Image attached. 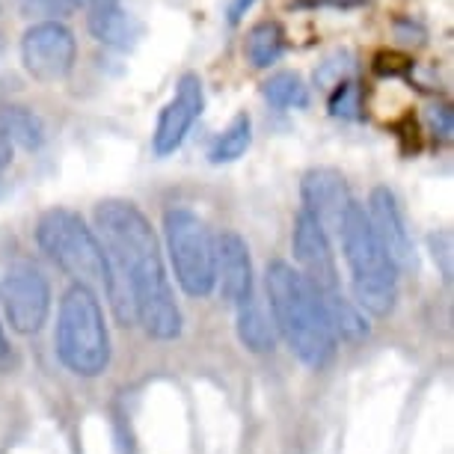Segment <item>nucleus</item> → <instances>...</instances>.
I'll use <instances>...</instances> for the list:
<instances>
[{
  "label": "nucleus",
  "instance_id": "23",
  "mask_svg": "<svg viewBox=\"0 0 454 454\" xmlns=\"http://www.w3.org/2000/svg\"><path fill=\"white\" fill-rule=\"evenodd\" d=\"M431 247H434V262L442 259V277L451 279V232L431 235Z\"/></svg>",
  "mask_w": 454,
  "mask_h": 454
},
{
  "label": "nucleus",
  "instance_id": "17",
  "mask_svg": "<svg viewBox=\"0 0 454 454\" xmlns=\"http://www.w3.org/2000/svg\"><path fill=\"white\" fill-rule=\"evenodd\" d=\"M286 54V30L279 21H259L253 24L244 39V57L253 68L277 66Z\"/></svg>",
  "mask_w": 454,
  "mask_h": 454
},
{
  "label": "nucleus",
  "instance_id": "10",
  "mask_svg": "<svg viewBox=\"0 0 454 454\" xmlns=\"http://www.w3.org/2000/svg\"><path fill=\"white\" fill-rule=\"evenodd\" d=\"M205 110V87L196 72H184L176 83L173 98L160 107L155 134H152V149L158 158H169L182 149L191 128Z\"/></svg>",
  "mask_w": 454,
  "mask_h": 454
},
{
  "label": "nucleus",
  "instance_id": "28",
  "mask_svg": "<svg viewBox=\"0 0 454 454\" xmlns=\"http://www.w3.org/2000/svg\"><path fill=\"white\" fill-rule=\"evenodd\" d=\"M368 0H294V6H330V10H356V6H365Z\"/></svg>",
  "mask_w": 454,
  "mask_h": 454
},
{
  "label": "nucleus",
  "instance_id": "30",
  "mask_svg": "<svg viewBox=\"0 0 454 454\" xmlns=\"http://www.w3.org/2000/svg\"><path fill=\"white\" fill-rule=\"evenodd\" d=\"M12 363V350H10V339L4 333V324H0V372H6Z\"/></svg>",
  "mask_w": 454,
  "mask_h": 454
},
{
  "label": "nucleus",
  "instance_id": "20",
  "mask_svg": "<svg viewBox=\"0 0 454 454\" xmlns=\"http://www.w3.org/2000/svg\"><path fill=\"white\" fill-rule=\"evenodd\" d=\"M324 306H327V315L333 321V330H336V336H345V339H363L368 336V324L363 318V312L356 309L350 300H345L341 291L336 294L324 297Z\"/></svg>",
  "mask_w": 454,
  "mask_h": 454
},
{
  "label": "nucleus",
  "instance_id": "5",
  "mask_svg": "<svg viewBox=\"0 0 454 454\" xmlns=\"http://www.w3.org/2000/svg\"><path fill=\"white\" fill-rule=\"evenodd\" d=\"M36 244L39 250L57 264L74 286L87 288H110V268L96 229L72 208H48L36 223Z\"/></svg>",
  "mask_w": 454,
  "mask_h": 454
},
{
  "label": "nucleus",
  "instance_id": "2",
  "mask_svg": "<svg viewBox=\"0 0 454 454\" xmlns=\"http://www.w3.org/2000/svg\"><path fill=\"white\" fill-rule=\"evenodd\" d=\"M273 324L288 341L291 354L309 368H324L333 363L339 348V336L324 306V297L315 291L306 277L288 262H270L264 273Z\"/></svg>",
  "mask_w": 454,
  "mask_h": 454
},
{
  "label": "nucleus",
  "instance_id": "19",
  "mask_svg": "<svg viewBox=\"0 0 454 454\" xmlns=\"http://www.w3.org/2000/svg\"><path fill=\"white\" fill-rule=\"evenodd\" d=\"M262 98L277 110H306L309 107V87L297 72H277L262 83Z\"/></svg>",
  "mask_w": 454,
  "mask_h": 454
},
{
  "label": "nucleus",
  "instance_id": "15",
  "mask_svg": "<svg viewBox=\"0 0 454 454\" xmlns=\"http://www.w3.org/2000/svg\"><path fill=\"white\" fill-rule=\"evenodd\" d=\"M0 137L12 145V149L39 152L45 145V122L39 114H33L24 105H6L0 107Z\"/></svg>",
  "mask_w": 454,
  "mask_h": 454
},
{
  "label": "nucleus",
  "instance_id": "16",
  "mask_svg": "<svg viewBox=\"0 0 454 454\" xmlns=\"http://www.w3.org/2000/svg\"><path fill=\"white\" fill-rule=\"evenodd\" d=\"M238 339L253 354H268V350H273V341L277 339H273L270 318L255 294L238 303Z\"/></svg>",
  "mask_w": 454,
  "mask_h": 454
},
{
  "label": "nucleus",
  "instance_id": "11",
  "mask_svg": "<svg viewBox=\"0 0 454 454\" xmlns=\"http://www.w3.org/2000/svg\"><path fill=\"white\" fill-rule=\"evenodd\" d=\"M363 208H365L368 223H372L377 241H380V247L387 250L392 264H395L398 270H413L416 268V241L407 226L404 211H401L398 196L392 193L387 184H380L368 193V205H363Z\"/></svg>",
  "mask_w": 454,
  "mask_h": 454
},
{
  "label": "nucleus",
  "instance_id": "1",
  "mask_svg": "<svg viewBox=\"0 0 454 454\" xmlns=\"http://www.w3.org/2000/svg\"><path fill=\"white\" fill-rule=\"evenodd\" d=\"M96 235L107 255L116 318L140 324L155 341L182 336V309L169 288L160 247L149 217L128 200H101L96 205Z\"/></svg>",
  "mask_w": 454,
  "mask_h": 454
},
{
  "label": "nucleus",
  "instance_id": "26",
  "mask_svg": "<svg viewBox=\"0 0 454 454\" xmlns=\"http://www.w3.org/2000/svg\"><path fill=\"white\" fill-rule=\"evenodd\" d=\"M395 36L401 42H422L425 39V27L413 19H398L395 21Z\"/></svg>",
  "mask_w": 454,
  "mask_h": 454
},
{
  "label": "nucleus",
  "instance_id": "25",
  "mask_svg": "<svg viewBox=\"0 0 454 454\" xmlns=\"http://www.w3.org/2000/svg\"><path fill=\"white\" fill-rule=\"evenodd\" d=\"M413 63H407V57H401V54H387V51H383V54H377L374 57V68L380 74H395L398 68H410Z\"/></svg>",
  "mask_w": 454,
  "mask_h": 454
},
{
  "label": "nucleus",
  "instance_id": "8",
  "mask_svg": "<svg viewBox=\"0 0 454 454\" xmlns=\"http://www.w3.org/2000/svg\"><path fill=\"white\" fill-rule=\"evenodd\" d=\"M0 306L10 327L21 336H33L48 324L51 282L33 262H15L0 282Z\"/></svg>",
  "mask_w": 454,
  "mask_h": 454
},
{
  "label": "nucleus",
  "instance_id": "4",
  "mask_svg": "<svg viewBox=\"0 0 454 454\" xmlns=\"http://www.w3.org/2000/svg\"><path fill=\"white\" fill-rule=\"evenodd\" d=\"M57 356L78 377H101L110 365V333L98 294L87 286H72L59 300Z\"/></svg>",
  "mask_w": 454,
  "mask_h": 454
},
{
  "label": "nucleus",
  "instance_id": "29",
  "mask_svg": "<svg viewBox=\"0 0 454 454\" xmlns=\"http://www.w3.org/2000/svg\"><path fill=\"white\" fill-rule=\"evenodd\" d=\"M68 6H74V10H83V12H98L105 10V6H116L119 0H66Z\"/></svg>",
  "mask_w": 454,
  "mask_h": 454
},
{
  "label": "nucleus",
  "instance_id": "22",
  "mask_svg": "<svg viewBox=\"0 0 454 454\" xmlns=\"http://www.w3.org/2000/svg\"><path fill=\"white\" fill-rule=\"evenodd\" d=\"M350 72H354V54L350 51H336V54H330L324 63L315 68V83H330V87H336V83L348 81Z\"/></svg>",
  "mask_w": 454,
  "mask_h": 454
},
{
  "label": "nucleus",
  "instance_id": "24",
  "mask_svg": "<svg viewBox=\"0 0 454 454\" xmlns=\"http://www.w3.org/2000/svg\"><path fill=\"white\" fill-rule=\"evenodd\" d=\"M427 119H431V128L440 137H445L449 140L451 131H454V114H451V107H445V105H436L427 110Z\"/></svg>",
  "mask_w": 454,
  "mask_h": 454
},
{
  "label": "nucleus",
  "instance_id": "18",
  "mask_svg": "<svg viewBox=\"0 0 454 454\" xmlns=\"http://www.w3.org/2000/svg\"><path fill=\"white\" fill-rule=\"evenodd\" d=\"M253 145V119L250 114H238L232 116L223 131L214 137V143L208 145V160L214 167H223V164H235L241 160Z\"/></svg>",
  "mask_w": 454,
  "mask_h": 454
},
{
  "label": "nucleus",
  "instance_id": "12",
  "mask_svg": "<svg viewBox=\"0 0 454 454\" xmlns=\"http://www.w3.org/2000/svg\"><path fill=\"white\" fill-rule=\"evenodd\" d=\"M300 200H303L300 211H306L309 217L318 220L327 229V235H339L341 220H345L348 208L354 205L345 176L333 167H312L303 176V182H300Z\"/></svg>",
  "mask_w": 454,
  "mask_h": 454
},
{
  "label": "nucleus",
  "instance_id": "27",
  "mask_svg": "<svg viewBox=\"0 0 454 454\" xmlns=\"http://www.w3.org/2000/svg\"><path fill=\"white\" fill-rule=\"evenodd\" d=\"M255 4H259V0H229V6H226L229 27H238V24L247 19V12H253Z\"/></svg>",
  "mask_w": 454,
  "mask_h": 454
},
{
  "label": "nucleus",
  "instance_id": "6",
  "mask_svg": "<svg viewBox=\"0 0 454 454\" xmlns=\"http://www.w3.org/2000/svg\"><path fill=\"white\" fill-rule=\"evenodd\" d=\"M164 238L176 282L187 297H208L217 288L214 277V235L200 214L191 208H169L164 214Z\"/></svg>",
  "mask_w": 454,
  "mask_h": 454
},
{
  "label": "nucleus",
  "instance_id": "14",
  "mask_svg": "<svg viewBox=\"0 0 454 454\" xmlns=\"http://www.w3.org/2000/svg\"><path fill=\"white\" fill-rule=\"evenodd\" d=\"M87 30L98 45L114 48V51H131L137 42L143 39V24L137 21V15L128 12L122 4L90 12Z\"/></svg>",
  "mask_w": 454,
  "mask_h": 454
},
{
  "label": "nucleus",
  "instance_id": "13",
  "mask_svg": "<svg viewBox=\"0 0 454 454\" xmlns=\"http://www.w3.org/2000/svg\"><path fill=\"white\" fill-rule=\"evenodd\" d=\"M214 277H217L223 300L235 306L255 294L250 247L238 232H223L214 241Z\"/></svg>",
  "mask_w": 454,
  "mask_h": 454
},
{
  "label": "nucleus",
  "instance_id": "9",
  "mask_svg": "<svg viewBox=\"0 0 454 454\" xmlns=\"http://www.w3.org/2000/svg\"><path fill=\"white\" fill-rule=\"evenodd\" d=\"M291 250H294L297 270L303 273L306 282L318 291L321 297H330L339 291V268L336 255H333V244L327 229L318 220L300 211L294 217V229H291Z\"/></svg>",
  "mask_w": 454,
  "mask_h": 454
},
{
  "label": "nucleus",
  "instance_id": "3",
  "mask_svg": "<svg viewBox=\"0 0 454 454\" xmlns=\"http://www.w3.org/2000/svg\"><path fill=\"white\" fill-rule=\"evenodd\" d=\"M339 238L350 268L354 306L368 315H377V318L389 315L398 300V268L377 241L372 223L365 217V208L356 200L341 220Z\"/></svg>",
  "mask_w": 454,
  "mask_h": 454
},
{
  "label": "nucleus",
  "instance_id": "21",
  "mask_svg": "<svg viewBox=\"0 0 454 454\" xmlns=\"http://www.w3.org/2000/svg\"><path fill=\"white\" fill-rule=\"evenodd\" d=\"M327 107L336 119H359L363 116V90H359L356 81H350V78L341 81L333 87Z\"/></svg>",
  "mask_w": 454,
  "mask_h": 454
},
{
  "label": "nucleus",
  "instance_id": "7",
  "mask_svg": "<svg viewBox=\"0 0 454 454\" xmlns=\"http://www.w3.org/2000/svg\"><path fill=\"white\" fill-rule=\"evenodd\" d=\"M21 63L36 83H63L78 63V39L57 19L36 21L21 36Z\"/></svg>",
  "mask_w": 454,
  "mask_h": 454
}]
</instances>
